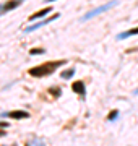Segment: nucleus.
Masks as SVG:
<instances>
[{"mask_svg": "<svg viewBox=\"0 0 138 146\" xmlns=\"http://www.w3.org/2000/svg\"><path fill=\"white\" fill-rule=\"evenodd\" d=\"M42 52H44L42 49H31V54H33V55H34V54H42Z\"/></svg>", "mask_w": 138, "mask_h": 146, "instance_id": "obj_10", "label": "nucleus"}, {"mask_svg": "<svg viewBox=\"0 0 138 146\" xmlns=\"http://www.w3.org/2000/svg\"><path fill=\"white\" fill-rule=\"evenodd\" d=\"M73 72H75V70H68V72L62 73V78H70V76H72V75H73Z\"/></svg>", "mask_w": 138, "mask_h": 146, "instance_id": "obj_8", "label": "nucleus"}, {"mask_svg": "<svg viewBox=\"0 0 138 146\" xmlns=\"http://www.w3.org/2000/svg\"><path fill=\"white\" fill-rule=\"evenodd\" d=\"M18 3H20L18 0H11V2H8V3L5 5V10H11V8H15V7H18Z\"/></svg>", "mask_w": 138, "mask_h": 146, "instance_id": "obj_6", "label": "nucleus"}, {"mask_svg": "<svg viewBox=\"0 0 138 146\" xmlns=\"http://www.w3.org/2000/svg\"><path fill=\"white\" fill-rule=\"evenodd\" d=\"M7 115H8L10 119H28V117H29V114L25 112V110H13V112H8Z\"/></svg>", "mask_w": 138, "mask_h": 146, "instance_id": "obj_2", "label": "nucleus"}, {"mask_svg": "<svg viewBox=\"0 0 138 146\" xmlns=\"http://www.w3.org/2000/svg\"><path fill=\"white\" fill-rule=\"evenodd\" d=\"M133 34H138V28H133V29H130V31L127 33H123V34H120V39H123V37H127V36H133Z\"/></svg>", "mask_w": 138, "mask_h": 146, "instance_id": "obj_5", "label": "nucleus"}, {"mask_svg": "<svg viewBox=\"0 0 138 146\" xmlns=\"http://www.w3.org/2000/svg\"><path fill=\"white\" fill-rule=\"evenodd\" d=\"M2 136H5V131H0V138H2Z\"/></svg>", "mask_w": 138, "mask_h": 146, "instance_id": "obj_12", "label": "nucleus"}, {"mask_svg": "<svg viewBox=\"0 0 138 146\" xmlns=\"http://www.w3.org/2000/svg\"><path fill=\"white\" fill-rule=\"evenodd\" d=\"M26 146H44V143L39 141V140H33V141H28Z\"/></svg>", "mask_w": 138, "mask_h": 146, "instance_id": "obj_7", "label": "nucleus"}, {"mask_svg": "<svg viewBox=\"0 0 138 146\" xmlns=\"http://www.w3.org/2000/svg\"><path fill=\"white\" fill-rule=\"evenodd\" d=\"M50 2H54V0H50Z\"/></svg>", "mask_w": 138, "mask_h": 146, "instance_id": "obj_14", "label": "nucleus"}, {"mask_svg": "<svg viewBox=\"0 0 138 146\" xmlns=\"http://www.w3.org/2000/svg\"><path fill=\"white\" fill-rule=\"evenodd\" d=\"M11 146H16V145H11Z\"/></svg>", "mask_w": 138, "mask_h": 146, "instance_id": "obj_13", "label": "nucleus"}, {"mask_svg": "<svg viewBox=\"0 0 138 146\" xmlns=\"http://www.w3.org/2000/svg\"><path fill=\"white\" fill-rule=\"evenodd\" d=\"M117 117V112H111V114H109V117H107V119L109 120H112V119H115Z\"/></svg>", "mask_w": 138, "mask_h": 146, "instance_id": "obj_11", "label": "nucleus"}, {"mask_svg": "<svg viewBox=\"0 0 138 146\" xmlns=\"http://www.w3.org/2000/svg\"><path fill=\"white\" fill-rule=\"evenodd\" d=\"M49 11H50V7H47V8H42V10H39L37 13H34V15L29 16V20H36V18H41V16L47 15Z\"/></svg>", "mask_w": 138, "mask_h": 146, "instance_id": "obj_4", "label": "nucleus"}, {"mask_svg": "<svg viewBox=\"0 0 138 146\" xmlns=\"http://www.w3.org/2000/svg\"><path fill=\"white\" fill-rule=\"evenodd\" d=\"M62 63L64 60H55V62H46L42 65H39V67H34L29 70V75L31 76H37V78H41V76H46V75H50V73L55 70V68L62 67Z\"/></svg>", "mask_w": 138, "mask_h": 146, "instance_id": "obj_1", "label": "nucleus"}, {"mask_svg": "<svg viewBox=\"0 0 138 146\" xmlns=\"http://www.w3.org/2000/svg\"><path fill=\"white\" fill-rule=\"evenodd\" d=\"M50 93H52L54 96H60V89H58V88H52V89H50Z\"/></svg>", "mask_w": 138, "mask_h": 146, "instance_id": "obj_9", "label": "nucleus"}, {"mask_svg": "<svg viewBox=\"0 0 138 146\" xmlns=\"http://www.w3.org/2000/svg\"><path fill=\"white\" fill-rule=\"evenodd\" d=\"M72 89H73L75 93H78L80 96H85V83L83 81H75L72 84Z\"/></svg>", "mask_w": 138, "mask_h": 146, "instance_id": "obj_3", "label": "nucleus"}]
</instances>
